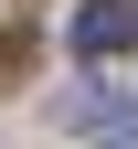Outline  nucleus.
I'll use <instances>...</instances> for the list:
<instances>
[{"instance_id": "f257e3e1", "label": "nucleus", "mask_w": 138, "mask_h": 149, "mask_svg": "<svg viewBox=\"0 0 138 149\" xmlns=\"http://www.w3.org/2000/svg\"><path fill=\"white\" fill-rule=\"evenodd\" d=\"M128 43H138V11L128 0H85V11H74V53L106 64V53H128Z\"/></svg>"}, {"instance_id": "f03ea898", "label": "nucleus", "mask_w": 138, "mask_h": 149, "mask_svg": "<svg viewBox=\"0 0 138 149\" xmlns=\"http://www.w3.org/2000/svg\"><path fill=\"white\" fill-rule=\"evenodd\" d=\"M74 117H85V128H138V107L128 96H74Z\"/></svg>"}]
</instances>
